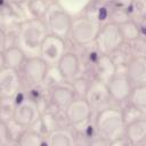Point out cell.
Listing matches in <instances>:
<instances>
[{"mask_svg": "<svg viewBox=\"0 0 146 146\" xmlns=\"http://www.w3.org/2000/svg\"><path fill=\"white\" fill-rule=\"evenodd\" d=\"M95 129L97 138L113 143L124 135V121L121 113V107L108 106L97 112L95 121Z\"/></svg>", "mask_w": 146, "mask_h": 146, "instance_id": "obj_1", "label": "cell"}, {"mask_svg": "<svg viewBox=\"0 0 146 146\" xmlns=\"http://www.w3.org/2000/svg\"><path fill=\"white\" fill-rule=\"evenodd\" d=\"M47 35L48 31L42 19H27L19 24L17 46L25 52L27 57L39 56L41 44Z\"/></svg>", "mask_w": 146, "mask_h": 146, "instance_id": "obj_2", "label": "cell"}, {"mask_svg": "<svg viewBox=\"0 0 146 146\" xmlns=\"http://www.w3.org/2000/svg\"><path fill=\"white\" fill-rule=\"evenodd\" d=\"M72 17L62 8L58 2H51L49 6L44 17L42 18L48 34L58 36L60 39L66 40L68 38Z\"/></svg>", "mask_w": 146, "mask_h": 146, "instance_id": "obj_3", "label": "cell"}, {"mask_svg": "<svg viewBox=\"0 0 146 146\" xmlns=\"http://www.w3.org/2000/svg\"><path fill=\"white\" fill-rule=\"evenodd\" d=\"M100 29V24L82 16L74 17L72 19L68 39L75 46L87 48L94 44L97 33Z\"/></svg>", "mask_w": 146, "mask_h": 146, "instance_id": "obj_4", "label": "cell"}, {"mask_svg": "<svg viewBox=\"0 0 146 146\" xmlns=\"http://www.w3.org/2000/svg\"><path fill=\"white\" fill-rule=\"evenodd\" d=\"M49 65L39 56L26 57L24 64L18 71L23 90L41 86L47 74Z\"/></svg>", "mask_w": 146, "mask_h": 146, "instance_id": "obj_5", "label": "cell"}, {"mask_svg": "<svg viewBox=\"0 0 146 146\" xmlns=\"http://www.w3.org/2000/svg\"><path fill=\"white\" fill-rule=\"evenodd\" d=\"M123 39L120 33L119 25L112 22H107L100 25V29L95 39L94 46L102 55L110 56L123 44Z\"/></svg>", "mask_w": 146, "mask_h": 146, "instance_id": "obj_6", "label": "cell"}, {"mask_svg": "<svg viewBox=\"0 0 146 146\" xmlns=\"http://www.w3.org/2000/svg\"><path fill=\"white\" fill-rule=\"evenodd\" d=\"M14 100L16 104L14 120L26 129L31 128L40 119L41 115L36 103L30 99L24 90H21L14 97Z\"/></svg>", "mask_w": 146, "mask_h": 146, "instance_id": "obj_7", "label": "cell"}, {"mask_svg": "<svg viewBox=\"0 0 146 146\" xmlns=\"http://www.w3.org/2000/svg\"><path fill=\"white\" fill-rule=\"evenodd\" d=\"M92 115V111L86 99L74 98L72 103L64 111V117L66 121V125L73 129H81L84 124H87Z\"/></svg>", "mask_w": 146, "mask_h": 146, "instance_id": "obj_8", "label": "cell"}, {"mask_svg": "<svg viewBox=\"0 0 146 146\" xmlns=\"http://www.w3.org/2000/svg\"><path fill=\"white\" fill-rule=\"evenodd\" d=\"M84 99L89 104L92 113L94 112L97 113L108 106H112L111 105L112 99L108 94L107 84L94 79L90 80V84Z\"/></svg>", "mask_w": 146, "mask_h": 146, "instance_id": "obj_9", "label": "cell"}, {"mask_svg": "<svg viewBox=\"0 0 146 146\" xmlns=\"http://www.w3.org/2000/svg\"><path fill=\"white\" fill-rule=\"evenodd\" d=\"M65 51H66L65 40L48 34L41 44L39 57L43 62H46L49 66H54L57 65L58 60L60 59V57L64 55Z\"/></svg>", "mask_w": 146, "mask_h": 146, "instance_id": "obj_10", "label": "cell"}, {"mask_svg": "<svg viewBox=\"0 0 146 146\" xmlns=\"http://www.w3.org/2000/svg\"><path fill=\"white\" fill-rule=\"evenodd\" d=\"M107 89L112 102L121 104L127 103L132 90V84L127 79L124 73H115L112 80L107 83Z\"/></svg>", "mask_w": 146, "mask_h": 146, "instance_id": "obj_11", "label": "cell"}, {"mask_svg": "<svg viewBox=\"0 0 146 146\" xmlns=\"http://www.w3.org/2000/svg\"><path fill=\"white\" fill-rule=\"evenodd\" d=\"M22 90L21 76L18 71L5 67L0 71V96L14 98Z\"/></svg>", "mask_w": 146, "mask_h": 146, "instance_id": "obj_12", "label": "cell"}, {"mask_svg": "<svg viewBox=\"0 0 146 146\" xmlns=\"http://www.w3.org/2000/svg\"><path fill=\"white\" fill-rule=\"evenodd\" d=\"M81 65V59L78 54H75L74 51H65L58 60L56 67L65 80V82H70L74 78L79 76Z\"/></svg>", "mask_w": 146, "mask_h": 146, "instance_id": "obj_13", "label": "cell"}, {"mask_svg": "<svg viewBox=\"0 0 146 146\" xmlns=\"http://www.w3.org/2000/svg\"><path fill=\"white\" fill-rule=\"evenodd\" d=\"M124 75L132 87L146 86V57H131L125 65Z\"/></svg>", "mask_w": 146, "mask_h": 146, "instance_id": "obj_14", "label": "cell"}, {"mask_svg": "<svg viewBox=\"0 0 146 146\" xmlns=\"http://www.w3.org/2000/svg\"><path fill=\"white\" fill-rule=\"evenodd\" d=\"M47 98H48V103L52 107L64 112L75 97L68 83H64L48 90Z\"/></svg>", "mask_w": 146, "mask_h": 146, "instance_id": "obj_15", "label": "cell"}, {"mask_svg": "<svg viewBox=\"0 0 146 146\" xmlns=\"http://www.w3.org/2000/svg\"><path fill=\"white\" fill-rule=\"evenodd\" d=\"M92 79L103 83H108L116 73V68L111 57L107 55H100L91 66Z\"/></svg>", "mask_w": 146, "mask_h": 146, "instance_id": "obj_16", "label": "cell"}, {"mask_svg": "<svg viewBox=\"0 0 146 146\" xmlns=\"http://www.w3.org/2000/svg\"><path fill=\"white\" fill-rule=\"evenodd\" d=\"M47 146H74L75 138L74 132L68 127H60L46 136Z\"/></svg>", "mask_w": 146, "mask_h": 146, "instance_id": "obj_17", "label": "cell"}, {"mask_svg": "<svg viewBox=\"0 0 146 146\" xmlns=\"http://www.w3.org/2000/svg\"><path fill=\"white\" fill-rule=\"evenodd\" d=\"M111 6L110 3L104 2H89L87 6L83 16L103 25L110 21Z\"/></svg>", "mask_w": 146, "mask_h": 146, "instance_id": "obj_18", "label": "cell"}, {"mask_svg": "<svg viewBox=\"0 0 146 146\" xmlns=\"http://www.w3.org/2000/svg\"><path fill=\"white\" fill-rule=\"evenodd\" d=\"M123 137L131 145L146 140V119H140L127 124Z\"/></svg>", "mask_w": 146, "mask_h": 146, "instance_id": "obj_19", "label": "cell"}, {"mask_svg": "<svg viewBox=\"0 0 146 146\" xmlns=\"http://www.w3.org/2000/svg\"><path fill=\"white\" fill-rule=\"evenodd\" d=\"M26 57L27 56L25 55V52L18 46L6 48L3 51L5 67L10 68V70H15V71H19L22 65L24 64Z\"/></svg>", "mask_w": 146, "mask_h": 146, "instance_id": "obj_20", "label": "cell"}, {"mask_svg": "<svg viewBox=\"0 0 146 146\" xmlns=\"http://www.w3.org/2000/svg\"><path fill=\"white\" fill-rule=\"evenodd\" d=\"M117 25H119L120 33H121V36H122L124 43H130V42L137 40L138 38H143L140 34L138 23H136L131 19H127Z\"/></svg>", "mask_w": 146, "mask_h": 146, "instance_id": "obj_21", "label": "cell"}, {"mask_svg": "<svg viewBox=\"0 0 146 146\" xmlns=\"http://www.w3.org/2000/svg\"><path fill=\"white\" fill-rule=\"evenodd\" d=\"M125 11H127L128 18L136 23L145 21L146 19V1L145 0L129 1Z\"/></svg>", "mask_w": 146, "mask_h": 146, "instance_id": "obj_22", "label": "cell"}, {"mask_svg": "<svg viewBox=\"0 0 146 146\" xmlns=\"http://www.w3.org/2000/svg\"><path fill=\"white\" fill-rule=\"evenodd\" d=\"M17 146H47L42 135L33 129H25L17 140Z\"/></svg>", "mask_w": 146, "mask_h": 146, "instance_id": "obj_23", "label": "cell"}, {"mask_svg": "<svg viewBox=\"0 0 146 146\" xmlns=\"http://www.w3.org/2000/svg\"><path fill=\"white\" fill-rule=\"evenodd\" d=\"M127 103L146 113V86L132 87Z\"/></svg>", "mask_w": 146, "mask_h": 146, "instance_id": "obj_24", "label": "cell"}, {"mask_svg": "<svg viewBox=\"0 0 146 146\" xmlns=\"http://www.w3.org/2000/svg\"><path fill=\"white\" fill-rule=\"evenodd\" d=\"M64 83H65V80L60 75V73L57 70L56 65L49 66L48 71H47V74L44 76V80L42 82V87L48 91V90H50V89H52V88H55L57 86L64 84Z\"/></svg>", "mask_w": 146, "mask_h": 146, "instance_id": "obj_25", "label": "cell"}, {"mask_svg": "<svg viewBox=\"0 0 146 146\" xmlns=\"http://www.w3.org/2000/svg\"><path fill=\"white\" fill-rule=\"evenodd\" d=\"M89 84H90V80L87 79L86 76H80V75L68 82V86L71 87V89L74 94V97L82 98V99H84V97L87 95Z\"/></svg>", "mask_w": 146, "mask_h": 146, "instance_id": "obj_26", "label": "cell"}, {"mask_svg": "<svg viewBox=\"0 0 146 146\" xmlns=\"http://www.w3.org/2000/svg\"><path fill=\"white\" fill-rule=\"evenodd\" d=\"M90 1H64V2H58L62 8L72 17H79L84 14V10L87 6L89 5Z\"/></svg>", "mask_w": 146, "mask_h": 146, "instance_id": "obj_27", "label": "cell"}, {"mask_svg": "<svg viewBox=\"0 0 146 146\" xmlns=\"http://www.w3.org/2000/svg\"><path fill=\"white\" fill-rule=\"evenodd\" d=\"M121 113H122V117H123V121H124L125 125L131 123V122H135L137 120L146 119V113L141 112L140 110L136 108L135 106H132L128 103L121 108Z\"/></svg>", "mask_w": 146, "mask_h": 146, "instance_id": "obj_28", "label": "cell"}, {"mask_svg": "<svg viewBox=\"0 0 146 146\" xmlns=\"http://www.w3.org/2000/svg\"><path fill=\"white\" fill-rule=\"evenodd\" d=\"M15 100L14 98H1V104H0V121L2 122H8L9 120L14 119L15 114Z\"/></svg>", "mask_w": 146, "mask_h": 146, "instance_id": "obj_29", "label": "cell"}, {"mask_svg": "<svg viewBox=\"0 0 146 146\" xmlns=\"http://www.w3.org/2000/svg\"><path fill=\"white\" fill-rule=\"evenodd\" d=\"M52 1H27L29 10L33 18L42 19Z\"/></svg>", "mask_w": 146, "mask_h": 146, "instance_id": "obj_30", "label": "cell"}, {"mask_svg": "<svg viewBox=\"0 0 146 146\" xmlns=\"http://www.w3.org/2000/svg\"><path fill=\"white\" fill-rule=\"evenodd\" d=\"M131 57H146V40L145 38H138L137 40L127 43Z\"/></svg>", "mask_w": 146, "mask_h": 146, "instance_id": "obj_31", "label": "cell"}, {"mask_svg": "<svg viewBox=\"0 0 146 146\" xmlns=\"http://www.w3.org/2000/svg\"><path fill=\"white\" fill-rule=\"evenodd\" d=\"M6 125H7V130H8L9 138L11 139L13 143H15V144L17 145L18 138L21 137V135L23 133V131H24L26 128H24L23 125H21L19 123H17L14 119H13V120H9L8 122H6Z\"/></svg>", "mask_w": 146, "mask_h": 146, "instance_id": "obj_32", "label": "cell"}, {"mask_svg": "<svg viewBox=\"0 0 146 146\" xmlns=\"http://www.w3.org/2000/svg\"><path fill=\"white\" fill-rule=\"evenodd\" d=\"M0 143L2 144V146H17L9 138L6 122H2V121H0Z\"/></svg>", "mask_w": 146, "mask_h": 146, "instance_id": "obj_33", "label": "cell"}, {"mask_svg": "<svg viewBox=\"0 0 146 146\" xmlns=\"http://www.w3.org/2000/svg\"><path fill=\"white\" fill-rule=\"evenodd\" d=\"M86 146H112L111 143L104 140V139H100V138H95L94 140H91L90 143H88Z\"/></svg>", "mask_w": 146, "mask_h": 146, "instance_id": "obj_34", "label": "cell"}, {"mask_svg": "<svg viewBox=\"0 0 146 146\" xmlns=\"http://www.w3.org/2000/svg\"><path fill=\"white\" fill-rule=\"evenodd\" d=\"M111 145H112V146H131V144H130L124 137H122V138H120V139H117V140L111 143Z\"/></svg>", "mask_w": 146, "mask_h": 146, "instance_id": "obj_35", "label": "cell"}, {"mask_svg": "<svg viewBox=\"0 0 146 146\" xmlns=\"http://www.w3.org/2000/svg\"><path fill=\"white\" fill-rule=\"evenodd\" d=\"M6 49V36L3 31L0 30V51H5Z\"/></svg>", "mask_w": 146, "mask_h": 146, "instance_id": "obj_36", "label": "cell"}, {"mask_svg": "<svg viewBox=\"0 0 146 146\" xmlns=\"http://www.w3.org/2000/svg\"><path fill=\"white\" fill-rule=\"evenodd\" d=\"M5 68V58H3V51H0V71Z\"/></svg>", "mask_w": 146, "mask_h": 146, "instance_id": "obj_37", "label": "cell"}, {"mask_svg": "<svg viewBox=\"0 0 146 146\" xmlns=\"http://www.w3.org/2000/svg\"><path fill=\"white\" fill-rule=\"evenodd\" d=\"M131 146H146V140H143V141H139L137 144H133Z\"/></svg>", "mask_w": 146, "mask_h": 146, "instance_id": "obj_38", "label": "cell"}, {"mask_svg": "<svg viewBox=\"0 0 146 146\" xmlns=\"http://www.w3.org/2000/svg\"><path fill=\"white\" fill-rule=\"evenodd\" d=\"M1 98H2V97H1V96H0V104H1Z\"/></svg>", "mask_w": 146, "mask_h": 146, "instance_id": "obj_39", "label": "cell"}, {"mask_svg": "<svg viewBox=\"0 0 146 146\" xmlns=\"http://www.w3.org/2000/svg\"><path fill=\"white\" fill-rule=\"evenodd\" d=\"M0 146H2V144H1V143H0Z\"/></svg>", "mask_w": 146, "mask_h": 146, "instance_id": "obj_40", "label": "cell"}]
</instances>
